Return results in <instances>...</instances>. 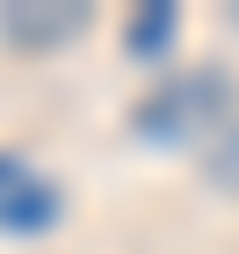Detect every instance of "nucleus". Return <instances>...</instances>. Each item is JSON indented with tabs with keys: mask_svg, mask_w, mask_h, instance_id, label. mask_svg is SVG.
Here are the masks:
<instances>
[{
	"mask_svg": "<svg viewBox=\"0 0 239 254\" xmlns=\"http://www.w3.org/2000/svg\"><path fill=\"white\" fill-rule=\"evenodd\" d=\"M232 80L218 73V65H189V73H167L152 87V95L131 109V124H138L145 145H189V138L218 131L225 117H232Z\"/></svg>",
	"mask_w": 239,
	"mask_h": 254,
	"instance_id": "1",
	"label": "nucleus"
},
{
	"mask_svg": "<svg viewBox=\"0 0 239 254\" xmlns=\"http://www.w3.org/2000/svg\"><path fill=\"white\" fill-rule=\"evenodd\" d=\"M95 22V7L87 0H7L0 7V37L15 44V51H58V44H73L80 29Z\"/></svg>",
	"mask_w": 239,
	"mask_h": 254,
	"instance_id": "2",
	"label": "nucleus"
},
{
	"mask_svg": "<svg viewBox=\"0 0 239 254\" xmlns=\"http://www.w3.org/2000/svg\"><path fill=\"white\" fill-rule=\"evenodd\" d=\"M58 218V189L29 175L15 153H0V233H44Z\"/></svg>",
	"mask_w": 239,
	"mask_h": 254,
	"instance_id": "3",
	"label": "nucleus"
},
{
	"mask_svg": "<svg viewBox=\"0 0 239 254\" xmlns=\"http://www.w3.org/2000/svg\"><path fill=\"white\" fill-rule=\"evenodd\" d=\"M203 182L225 196H239V109L210 131V145H203Z\"/></svg>",
	"mask_w": 239,
	"mask_h": 254,
	"instance_id": "4",
	"label": "nucleus"
},
{
	"mask_svg": "<svg viewBox=\"0 0 239 254\" xmlns=\"http://www.w3.org/2000/svg\"><path fill=\"white\" fill-rule=\"evenodd\" d=\"M167 29H174V7H145V15L131 22V51H159Z\"/></svg>",
	"mask_w": 239,
	"mask_h": 254,
	"instance_id": "5",
	"label": "nucleus"
}]
</instances>
